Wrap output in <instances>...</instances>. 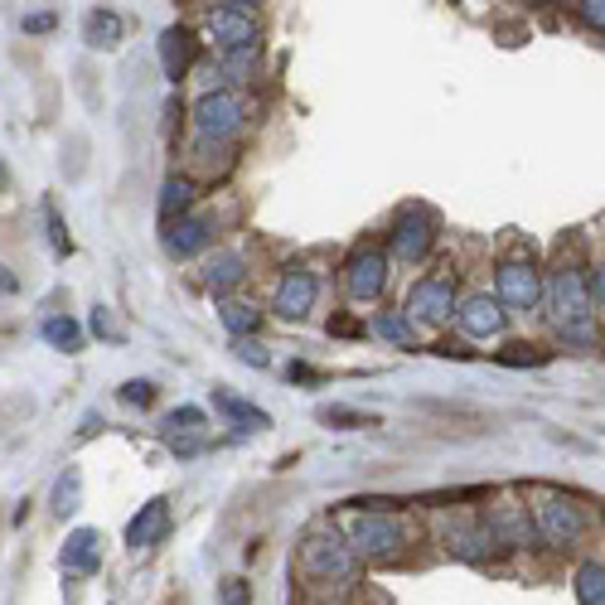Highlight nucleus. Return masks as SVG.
I'll use <instances>...</instances> for the list:
<instances>
[{
  "instance_id": "obj_39",
  "label": "nucleus",
  "mask_w": 605,
  "mask_h": 605,
  "mask_svg": "<svg viewBox=\"0 0 605 605\" xmlns=\"http://www.w3.org/2000/svg\"><path fill=\"white\" fill-rule=\"evenodd\" d=\"M218 605H253V587H247L243 577L218 581Z\"/></svg>"
},
{
  "instance_id": "obj_20",
  "label": "nucleus",
  "mask_w": 605,
  "mask_h": 605,
  "mask_svg": "<svg viewBox=\"0 0 605 605\" xmlns=\"http://www.w3.org/2000/svg\"><path fill=\"white\" fill-rule=\"evenodd\" d=\"M121 39H127V20H121L112 5H92L88 15H82V44H88V49L112 54Z\"/></svg>"
},
{
  "instance_id": "obj_47",
  "label": "nucleus",
  "mask_w": 605,
  "mask_h": 605,
  "mask_svg": "<svg viewBox=\"0 0 605 605\" xmlns=\"http://www.w3.org/2000/svg\"><path fill=\"white\" fill-rule=\"evenodd\" d=\"M218 5H237V10H257L262 0H218Z\"/></svg>"
},
{
  "instance_id": "obj_13",
  "label": "nucleus",
  "mask_w": 605,
  "mask_h": 605,
  "mask_svg": "<svg viewBox=\"0 0 605 605\" xmlns=\"http://www.w3.org/2000/svg\"><path fill=\"white\" fill-rule=\"evenodd\" d=\"M208 416H204V407H175L170 416L160 422V436H165V446H170L180 461H194V455L208 446Z\"/></svg>"
},
{
  "instance_id": "obj_37",
  "label": "nucleus",
  "mask_w": 605,
  "mask_h": 605,
  "mask_svg": "<svg viewBox=\"0 0 605 605\" xmlns=\"http://www.w3.org/2000/svg\"><path fill=\"white\" fill-rule=\"evenodd\" d=\"M54 25H59L54 10H29V15L20 20V35H25V39H39V35H54Z\"/></svg>"
},
{
  "instance_id": "obj_26",
  "label": "nucleus",
  "mask_w": 605,
  "mask_h": 605,
  "mask_svg": "<svg viewBox=\"0 0 605 605\" xmlns=\"http://www.w3.org/2000/svg\"><path fill=\"white\" fill-rule=\"evenodd\" d=\"M373 335L398 344V349H416V320L407 316V310H383V316H373Z\"/></svg>"
},
{
  "instance_id": "obj_7",
  "label": "nucleus",
  "mask_w": 605,
  "mask_h": 605,
  "mask_svg": "<svg viewBox=\"0 0 605 605\" xmlns=\"http://www.w3.org/2000/svg\"><path fill=\"white\" fill-rule=\"evenodd\" d=\"M402 310L412 320H422V325H446L461 310V281H455V271H432V276L412 281Z\"/></svg>"
},
{
  "instance_id": "obj_36",
  "label": "nucleus",
  "mask_w": 605,
  "mask_h": 605,
  "mask_svg": "<svg viewBox=\"0 0 605 605\" xmlns=\"http://www.w3.org/2000/svg\"><path fill=\"white\" fill-rule=\"evenodd\" d=\"M233 353L247 363V369H271V349L262 339H253V335H243V339H233Z\"/></svg>"
},
{
  "instance_id": "obj_18",
  "label": "nucleus",
  "mask_w": 605,
  "mask_h": 605,
  "mask_svg": "<svg viewBox=\"0 0 605 605\" xmlns=\"http://www.w3.org/2000/svg\"><path fill=\"white\" fill-rule=\"evenodd\" d=\"M485 524L494 528L499 542H504L509 552H524V548H533V542H542V538H538L533 514H528L524 504H499V509H489Z\"/></svg>"
},
{
  "instance_id": "obj_34",
  "label": "nucleus",
  "mask_w": 605,
  "mask_h": 605,
  "mask_svg": "<svg viewBox=\"0 0 605 605\" xmlns=\"http://www.w3.org/2000/svg\"><path fill=\"white\" fill-rule=\"evenodd\" d=\"M117 398L127 402V407H141V412H145V407H155V398H160V388H155L151 378H127V383L117 388Z\"/></svg>"
},
{
  "instance_id": "obj_10",
  "label": "nucleus",
  "mask_w": 605,
  "mask_h": 605,
  "mask_svg": "<svg viewBox=\"0 0 605 605\" xmlns=\"http://www.w3.org/2000/svg\"><path fill=\"white\" fill-rule=\"evenodd\" d=\"M344 291H349V300L373 306L388 291V253L383 247H353L349 262H344Z\"/></svg>"
},
{
  "instance_id": "obj_40",
  "label": "nucleus",
  "mask_w": 605,
  "mask_h": 605,
  "mask_svg": "<svg viewBox=\"0 0 605 605\" xmlns=\"http://www.w3.org/2000/svg\"><path fill=\"white\" fill-rule=\"evenodd\" d=\"M82 151H88V141H82V136H68V180H78L82 175Z\"/></svg>"
},
{
  "instance_id": "obj_27",
  "label": "nucleus",
  "mask_w": 605,
  "mask_h": 605,
  "mask_svg": "<svg viewBox=\"0 0 605 605\" xmlns=\"http://www.w3.org/2000/svg\"><path fill=\"white\" fill-rule=\"evenodd\" d=\"M49 504H54V518H73L82 509V471L78 465H64V475L54 479V499H49Z\"/></svg>"
},
{
  "instance_id": "obj_31",
  "label": "nucleus",
  "mask_w": 605,
  "mask_h": 605,
  "mask_svg": "<svg viewBox=\"0 0 605 605\" xmlns=\"http://www.w3.org/2000/svg\"><path fill=\"white\" fill-rule=\"evenodd\" d=\"M257 64H262L257 44H253V49H228V54H223V64H218V73H223V82H228V88H237V82H247V78H253Z\"/></svg>"
},
{
  "instance_id": "obj_15",
  "label": "nucleus",
  "mask_w": 605,
  "mask_h": 605,
  "mask_svg": "<svg viewBox=\"0 0 605 605\" xmlns=\"http://www.w3.org/2000/svg\"><path fill=\"white\" fill-rule=\"evenodd\" d=\"M214 218L208 214H184L175 218V223H165V253L180 257V262H190V257H199L214 247Z\"/></svg>"
},
{
  "instance_id": "obj_9",
  "label": "nucleus",
  "mask_w": 605,
  "mask_h": 605,
  "mask_svg": "<svg viewBox=\"0 0 605 605\" xmlns=\"http://www.w3.org/2000/svg\"><path fill=\"white\" fill-rule=\"evenodd\" d=\"M494 296L509 316H528L542 300V271L533 262H524V257H509V262H499V271H494Z\"/></svg>"
},
{
  "instance_id": "obj_35",
  "label": "nucleus",
  "mask_w": 605,
  "mask_h": 605,
  "mask_svg": "<svg viewBox=\"0 0 605 605\" xmlns=\"http://www.w3.org/2000/svg\"><path fill=\"white\" fill-rule=\"evenodd\" d=\"M552 353L548 349H538V344H509V349H499V363H509V369H524V363H548Z\"/></svg>"
},
{
  "instance_id": "obj_22",
  "label": "nucleus",
  "mask_w": 605,
  "mask_h": 605,
  "mask_svg": "<svg viewBox=\"0 0 605 605\" xmlns=\"http://www.w3.org/2000/svg\"><path fill=\"white\" fill-rule=\"evenodd\" d=\"M190 64H194V35L184 25H170L160 35V68H165V78L180 82L184 73H190Z\"/></svg>"
},
{
  "instance_id": "obj_41",
  "label": "nucleus",
  "mask_w": 605,
  "mask_h": 605,
  "mask_svg": "<svg viewBox=\"0 0 605 605\" xmlns=\"http://www.w3.org/2000/svg\"><path fill=\"white\" fill-rule=\"evenodd\" d=\"M581 20H587V25L591 29H601V35H605V0H581Z\"/></svg>"
},
{
  "instance_id": "obj_32",
  "label": "nucleus",
  "mask_w": 605,
  "mask_h": 605,
  "mask_svg": "<svg viewBox=\"0 0 605 605\" xmlns=\"http://www.w3.org/2000/svg\"><path fill=\"white\" fill-rule=\"evenodd\" d=\"M29 412H35V398H29V392H10V398H0V436L15 432V426H25Z\"/></svg>"
},
{
  "instance_id": "obj_11",
  "label": "nucleus",
  "mask_w": 605,
  "mask_h": 605,
  "mask_svg": "<svg viewBox=\"0 0 605 605\" xmlns=\"http://www.w3.org/2000/svg\"><path fill=\"white\" fill-rule=\"evenodd\" d=\"M316 300H320V276L310 267H286L276 291H271V310L281 320H306L316 310Z\"/></svg>"
},
{
  "instance_id": "obj_48",
  "label": "nucleus",
  "mask_w": 605,
  "mask_h": 605,
  "mask_svg": "<svg viewBox=\"0 0 605 605\" xmlns=\"http://www.w3.org/2000/svg\"><path fill=\"white\" fill-rule=\"evenodd\" d=\"M5 184H10V170H5V160H0V190H5Z\"/></svg>"
},
{
  "instance_id": "obj_19",
  "label": "nucleus",
  "mask_w": 605,
  "mask_h": 605,
  "mask_svg": "<svg viewBox=\"0 0 605 605\" xmlns=\"http://www.w3.org/2000/svg\"><path fill=\"white\" fill-rule=\"evenodd\" d=\"M59 567L68 577H98L102 571V533L98 528H73L64 538V552H59Z\"/></svg>"
},
{
  "instance_id": "obj_16",
  "label": "nucleus",
  "mask_w": 605,
  "mask_h": 605,
  "mask_svg": "<svg viewBox=\"0 0 605 605\" xmlns=\"http://www.w3.org/2000/svg\"><path fill=\"white\" fill-rule=\"evenodd\" d=\"M455 320H461V330L471 339H499L509 325V310L499 306V296H489V291H479V296L461 300V310H455Z\"/></svg>"
},
{
  "instance_id": "obj_1",
  "label": "nucleus",
  "mask_w": 605,
  "mask_h": 605,
  "mask_svg": "<svg viewBox=\"0 0 605 605\" xmlns=\"http://www.w3.org/2000/svg\"><path fill=\"white\" fill-rule=\"evenodd\" d=\"M296 571L316 596H344V591L359 587L363 557L353 552L344 524H316L306 528V538L296 548Z\"/></svg>"
},
{
  "instance_id": "obj_33",
  "label": "nucleus",
  "mask_w": 605,
  "mask_h": 605,
  "mask_svg": "<svg viewBox=\"0 0 605 605\" xmlns=\"http://www.w3.org/2000/svg\"><path fill=\"white\" fill-rule=\"evenodd\" d=\"M44 223H49V247H54L59 257H68L73 253V237H68V223H64V214H59L54 199H44Z\"/></svg>"
},
{
  "instance_id": "obj_2",
  "label": "nucleus",
  "mask_w": 605,
  "mask_h": 605,
  "mask_svg": "<svg viewBox=\"0 0 605 605\" xmlns=\"http://www.w3.org/2000/svg\"><path fill=\"white\" fill-rule=\"evenodd\" d=\"M344 533H349L353 552L363 562H373V567H392L412 548V524H407L398 509H353L344 518Z\"/></svg>"
},
{
  "instance_id": "obj_43",
  "label": "nucleus",
  "mask_w": 605,
  "mask_h": 605,
  "mask_svg": "<svg viewBox=\"0 0 605 605\" xmlns=\"http://www.w3.org/2000/svg\"><path fill=\"white\" fill-rule=\"evenodd\" d=\"M286 378H291V383H320L325 373H320V369H310V363H291V369H286Z\"/></svg>"
},
{
  "instance_id": "obj_3",
  "label": "nucleus",
  "mask_w": 605,
  "mask_h": 605,
  "mask_svg": "<svg viewBox=\"0 0 605 605\" xmlns=\"http://www.w3.org/2000/svg\"><path fill=\"white\" fill-rule=\"evenodd\" d=\"M542 296H548V310H552V320H557V330L591 325V316H596V300H591V271L577 267V262L552 267Z\"/></svg>"
},
{
  "instance_id": "obj_49",
  "label": "nucleus",
  "mask_w": 605,
  "mask_h": 605,
  "mask_svg": "<svg viewBox=\"0 0 605 605\" xmlns=\"http://www.w3.org/2000/svg\"><path fill=\"white\" fill-rule=\"evenodd\" d=\"M601 518H605V504H601Z\"/></svg>"
},
{
  "instance_id": "obj_45",
  "label": "nucleus",
  "mask_w": 605,
  "mask_h": 605,
  "mask_svg": "<svg viewBox=\"0 0 605 605\" xmlns=\"http://www.w3.org/2000/svg\"><path fill=\"white\" fill-rule=\"evenodd\" d=\"M98 426H102V416H98V412H88V416H82V426H78V441H88V436H98Z\"/></svg>"
},
{
  "instance_id": "obj_28",
  "label": "nucleus",
  "mask_w": 605,
  "mask_h": 605,
  "mask_svg": "<svg viewBox=\"0 0 605 605\" xmlns=\"http://www.w3.org/2000/svg\"><path fill=\"white\" fill-rule=\"evenodd\" d=\"M218 320H223V330H228L233 339L257 335V330H262V310H257V306H243V300H218Z\"/></svg>"
},
{
  "instance_id": "obj_14",
  "label": "nucleus",
  "mask_w": 605,
  "mask_h": 605,
  "mask_svg": "<svg viewBox=\"0 0 605 605\" xmlns=\"http://www.w3.org/2000/svg\"><path fill=\"white\" fill-rule=\"evenodd\" d=\"M170 524H175L170 499H165V494L145 499V504L131 514V524H127V548H131V552H151V548H160V542L170 538Z\"/></svg>"
},
{
  "instance_id": "obj_38",
  "label": "nucleus",
  "mask_w": 605,
  "mask_h": 605,
  "mask_svg": "<svg viewBox=\"0 0 605 605\" xmlns=\"http://www.w3.org/2000/svg\"><path fill=\"white\" fill-rule=\"evenodd\" d=\"M92 335H102V339L121 344V339H127V330L117 325V316H112L107 306H92Z\"/></svg>"
},
{
  "instance_id": "obj_5",
  "label": "nucleus",
  "mask_w": 605,
  "mask_h": 605,
  "mask_svg": "<svg viewBox=\"0 0 605 605\" xmlns=\"http://www.w3.org/2000/svg\"><path fill=\"white\" fill-rule=\"evenodd\" d=\"M190 121H194V136H199V141H233V136L253 121V102L237 88H214L194 102Z\"/></svg>"
},
{
  "instance_id": "obj_6",
  "label": "nucleus",
  "mask_w": 605,
  "mask_h": 605,
  "mask_svg": "<svg viewBox=\"0 0 605 605\" xmlns=\"http://www.w3.org/2000/svg\"><path fill=\"white\" fill-rule=\"evenodd\" d=\"M436 233H441V223H436V214L426 204H407L398 208V218H392L388 228V253L398 257V262H426L436 247Z\"/></svg>"
},
{
  "instance_id": "obj_8",
  "label": "nucleus",
  "mask_w": 605,
  "mask_h": 605,
  "mask_svg": "<svg viewBox=\"0 0 605 605\" xmlns=\"http://www.w3.org/2000/svg\"><path fill=\"white\" fill-rule=\"evenodd\" d=\"M441 542L455 562H471V567H499L509 557V548L485 518H455V524L441 528Z\"/></svg>"
},
{
  "instance_id": "obj_30",
  "label": "nucleus",
  "mask_w": 605,
  "mask_h": 605,
  "mask_svg": "<svg viewBox=\"0 0 605 605\" xmlns=\"http://www.w3.org/2000/svg\"><path fill=\"white\" fill-rule=\"evenodd\" d=\"M571 591H577V605H605V562H581Z\"/></svg>"
},
{
  "instance_id": "obj_29",
  "label": "nucleus",
  "mask_w": 605,
  "mask_h": 605,
  "mask_svg": "<svg viewBox=\"0 0 605 605\" xmlns=\"http://www.w3.org/2000/svg\"><path fill=\"white\" fill-rule=\"evenodd\" d=\"M320 426H330V432H363V426H378V416L359 412V407H344V402H325L316 412Z\"/></svg>"
},
{
  "instance_id": "obj_24",
  "label": "nucleus",
  "mask_w": 605,
  "mask_h": 605,
  "mask_svg": "<svg viewBox=\"0 0 605 605\" xmlns=\"http://www.w3.org/2000/svg\"><path fill=\"white\" fill-rule=\"evenodd\" d=\"M233 160H237V151H233V141H199L194 136V151H190V165L204 175V180H223L228 170H233Z\"/></svg>"
},
{
  "instance_id": "obj_23",
  "label": "nucleus",
  "mask_w": 605,
  "mask_h": 605,
  "mask_svg": "<svg viewBox=\"0 0 605 605\" xmlns=\"http://www.w3.org/2000/svg\"><path fill=\"white\" fill-rule=\"evenodd\" d=\"M194 204H199V180L194 175H170L160 184V223H175V218L194 214Z\"/></svg>"
},
{
  "instance_id": "obj_17",
  "label": "nucleus",
  "mask_w": 605,
  "mask_h": 605,
  "mask_svg": "<svg viewBox=\"0 0 605 605\" xmlns=\"http://www.w3.org/2000/svg\"><path fill=\"white\" fill-rule=\"evenodd\" d=\"M199 281H204V291H208L214 300H228V296H233V291L247 281V257L233 253V247H218V253H208Z\"/></svg>"
},
{
  "instance_id": "obj_44",
  "label": "nucleus",
  "mask_w": 605,
  "mask_h": 605,
  "mask_svg": "<svg viewBox=\"0 0 605 605\" xmlns=\"http://www.w3.org/2000/svg\"><path fill=\"white\" fill-rule=\"evenodd\" d=\"M0 296H20V276L5 262H0Z\"/></svg>"
},
{
  "instance_id": "obj_4",
  "label": "nucleus",
  "mask_w": 605,
  "mask_h": 605,
  "mask_svg": "<svg viewBox=\"0 0 605 605\" xmlns=\"http://www.w3.org/2000/svg\"><path fill=\"white\" fill-rule=\"evenodd\" d=\"M533 524H538V538L548 542L552 552H571L587 538V514H581V504L571 494H562V489H538Z\"/></svg>"
},
{
  "instance_id": "obj_42",
  "label": "nucleus",
  "mask_w": 605,
  "mask_h": 605,
  "mask_svg": "<svg viewBox=\"0 0 605 605\" xmlns=\"http://www.w3.org/2000/svg\"><path fill=\"white\" fill-rule=\"evenodd\" d=\"M591 300H596V310H605V262L591 267Z\"/></svg>"
},
{
  "instance_id": "obj_12",
  "label": "nucleus",
  "mask_w": 605,
  "mask_h": 605,
  "mask_svg": "<svg viewBox=\"0 0 605 605\" xmlns=\"http://www.w3.org/2000/svg\"><path fill=\"white\" fill-rule=\"evenodd\" d=\"M208 39L218 44V54H228V49H253L262 39V25H257L253 10L214 5L208 10Z\"/></svg>"
},
{
  "instance_id": "obj_46",
  "label": "nucleus",
  "mask_w": 605,
  "mask_h": 605,
  "mask_svg": "<svg viewBox=\"0 0 605 605\" xmlns=\"http://www.w3.org/2000/svg\"><path fill=\"white\" fill-rule=\"evenodd\" d=\"M330 335H363V325H353V320H330Z\"/></svg>"
},
{
  "instance_id": "obj_21",
  "label": "nucleus",
  "mask_w": 605,
  "mask_h": 605,
  "mask_svg": "<svg viewBox=\"0 0 605 605\" xmlns=\"http://www.w3.org/2000/svg\"><path fill=\"white\" fill-rule=\"evenodd\" d=\"M214 412L223 416L228 426H237V432H271V416L262 412L257 402H247V398H237V392H228V388H214Z\"/></svg>"
},
{
  "instance_id": "obj_25",
  "label": "nucleus",
  "mask_w": 605,
  "mask_h": 605,
  "mask_svg": "<svg viewBox=\"0 0 605 605\" xmlns=\"http://www.w3.org/2000/svg\"><path fill=\"white\" fill-rule=\"evenodd\" d=\"M39 339H44L49 349H59V353H82V325L73 316H44Z\"/></svg>"
}]
</instances>
